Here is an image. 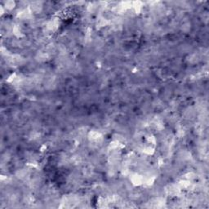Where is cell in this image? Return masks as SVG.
I'll list each match as a JSON object with an SVG mask.
<instances>
[{
  "instance_id": "6da1fadb",
  "label": "cell",
  "mask_w": 209,
  "mask_h": 209,
  "mask_svg": "<svg viewBox=\"0 0 209 209\" xmlns=\"http://www.w3.org/2000/svg\"><path fill=\"white\" fill-rule=\"evenodd\" d=\"M130 180L132 184L135 186H141V185L144 184V182H145V179H144L143 176H140V175H139V174L137 173L132 174V175H131Z\"/></svg>"
},
{
  "instance_id": "7a4b0ae2",
  "label": "cell",
  "mask_w": 209,
  "mask_h": 209,
  "mask_svg": "<svg viewBox=\"0 0 209 209\" xmlns=\"http://www.w3.org/2000/svg\"><path fill=\"white\" fill-rule=\"evenodd\" d=\"M59 25H60V23H59L58 19L53 18V19H51V20L48 21V23L46 25V28L48 30L54 32V31H56L58 29Z\"/></svg>"
},
{
  "instance_id": "3957f363",
  "label": "cell",
  "mask_w": 209,
  "mask_h": 209,
  "mask_svg": "<svg viewBox=\"0 0 209 209\" xmlns=\"http://www.w3.org/2000/svg\"><path fill=\"white\" fill-rule=\"evenodd\" d=\"M43 9L42 2H33L30 5V11L32 12L39 13Z\"/></svg>"
},
{
  "instance_id": "277c9868",
  "label": "cell",
  "mask_w": 209,
  "mask_h": 209,
  "mask_svg": "<svg viewBox=\"0 0 209 209\" xmlns=\"http://www.w3.org/2000/svg\"><path fill=\"white\" fill-rule=\"evenodd\" d=\"M35 58L38 61L44 62V61H46L48 59V53L46 52V51H38V53L36 54Z\"/></svg>"
},
{
  "instance_id": "5b68a950",
  "label": "cell",
  "mask_w": 209,
  "mask_h": 209,
  "mask_svg": "<svg viewBox=\"0 0 209 209\" xmlns=\"http://www.w3.org/2000/svg\"><path fill=\"white\" fill-rule=\"evenodd\" d=\"M4 7L8 10H12L16 7V3L14 1H7V2H4Z\"/></svg>"
},
{
  "instance_id": "8992f818",
  "label": "cell",
  "mask_w": 209,
  "mask_h": 209,
  "mask_svg": "<svg viewBox=\"0 0 209 209\" xmlns=\"http://www.w3.org/2000/svg\"><path fill=\"white\" fill-rule=\"evenodd\" d=\"M190 22H188V21H186V22H185V23L182 25V26H181V30L184 31V32H188V31L190 30Z\"/></svg>"
}]
</instances>
